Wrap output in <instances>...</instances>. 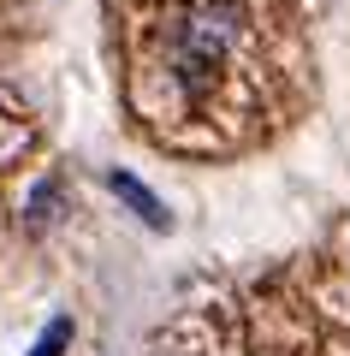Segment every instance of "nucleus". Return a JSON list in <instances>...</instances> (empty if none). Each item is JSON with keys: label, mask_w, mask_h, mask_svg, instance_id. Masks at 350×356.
<instances>
[{"label": "nucleus", "mask_w": 350, "mask_h": 356, "mask_svg": "<svg viewBox=\"0 0 350 356\" xmlns=\"http://www.w3.org/2000/svg\"><path fill=\"white\" fill-rule=\"evenodd\" d=\"M244 36V13L232 0H196L173 30H166V65L178 72V83L202 89L225 65V54Z\"/></svg>", "instance_id": "f257e3e1"}, {"label": "nucleus", "mask_w": 350, "mask_h": 356, "mask_svg": "<svg viewBox=\"0 0 350 356\" xmlns=\"http://www.w3.org/2000/svg\"><path fill=\"white\" fill-rule=\"evenodd\" d=\"M107 184H113V196H119V202H131L143 220H149V226H161V232H166V208H161V196H154V191H143L131 172H113Z\"/></svg>", "instance_id": "f03ea898"}, {"label": "nucleus", "mask_w": 350, "mask_h": 356, "mask_svg": "<svg viewBox=\"0 0 350 356\" xmlns=\"http://www.w3.org/2000/svg\"><path fill=\"white\" fill-rule=\"evenodd\" d=\"M65 344H72V321H65V315H60V321H54V327H48V332H42V339H36V350H30V356H60V350H65Z\"/></svg>", "instance_id": "7ed1b4c3"}]
</instances>
